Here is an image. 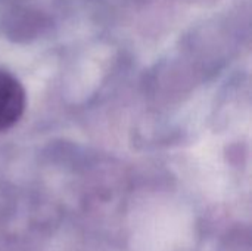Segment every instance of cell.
I'll list each match as a JSON object with an SVG mask.
<instances>
[{
  "instance_id": "6da1fadb",
  "label": "cell",
  "mask_w": 252,
  "mask_h": 251,
  "mask_svg": "<svg viewBox=\"0 0 252 251\" xmlns=\"http://www.w3.org/2000/svg\"><path fill=\"white\" fill-rule=\"evenodd\" d=\"M27 98L19 80L0 70V132L10 129L22 117Z\"/></svg>"
}]
</instances>
